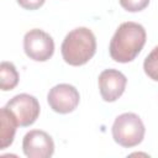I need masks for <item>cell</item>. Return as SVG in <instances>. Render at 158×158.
Wrapping results in <instances>:
<instances>
[{
    "mask_svg": "<svg viewBox=\"0 0 158 158\" xmlns=\"http://www.w3.org/2000/svg\"><path fill=\"white\" fill-rule=\"evenodd\" d=\"M146 38V30L142 25L132 21L122 22L110 41V57L118 63L132 62L142 51Z\"/></svg>",
    "mask_w": 158,
    "mask_h": 158,
    "instance_id": "obj_1",
    "label": "cell"
},
{
    "mask_svg": "<svg viewBox=\"0 0 158 158\" xmlns=\"http://www.w3.org/2000/svg\"><path fill=\"white\" fill-rule=\"evenodd\" d=\"M60 52L64 62L69 65H84L96 52L95 35L88 27L74 28L63 40Z\"/></svg>",
    "mask_w": 158,
    "mask_h": 158,
    "instance_id": "obj_2",
    "label": "cell"
},
{
    "mask_svg": "<svg viewBox=\"0 0 158 158\" xmlns=\"http://www.w3.org/2000/svg\"><path fill=\"white\" fill-rule=\"evenodd\" d=\"M111 131L116 143L125 148H131L143 141L146 128L138 115L125 112L115 118Z\"/></svg>",
    "mask_w": 158,
    "mask_h": 158,
    "instance_id": "obj_3",
    "label": "cell"
},
{
    "mask_svg": "<svg viewBox=\"0 0 158 158\" xmlns=\"http://www.w3.org/2000/svg\"><path fill=\"white\" fill-rule=\"evenodd\" d=\"M23 51L28 58L36 62H46L54 53L53 38L43 30H30L23 37Z\"/></svg>",
    "mask_w": 158,
    "mask_h": 158,
    "instance_id": "obj_4",
    "label": "cell"
},
{
    "mask_svg": "<svg viewBox=\"0 0 158 158\" xmlns=\"http://www.w3.org/2000/svg\"><path fill=\"white\" fill-rule=\"evenodd\" d=\"M6 107L15 115L19 126L27 127L36 122L40 116V102L30 94H19L10 99Z\"/></svg>",
    "mask_w": 158,
    "mask_h": 158,
    "instance_id": "obj_5",
    "label": "cell"
},
{
    "mask_svg": "<svg viewBox=\"0 0 158 158\" xmlns=\"http://www.w3.org/2000/svg\"><path fill=\"white\" fill-rule=\"evenodd\" d=\"M80 95L75 86L70 84H58L49 89L47 101L49 107L58 114H69L79 105Z\"/></svg>",
    "mask_w": 158,
    "mask_h": 158,
    "instance_id": "obj_6",
    "label": "cell"
},
{
    "mask_svg": "<svg viewBox=\"0 0 158 158\" xmlns=\"http://www.w3.org/2000/svg\"><path fill=\"white\" fill-rule=\"evenodd\" d=\"M22 151L28 158H49L54 152V142L47 132L32 130L22 139Z\"/></svg>",
    "mask_w": 158,
    "mask_h": 158,
    "instance_id": "obj_7",
    "label": "cell"
},
{
    "mask_svg": "<svg viewBox=\"0 0 158 158\" xmlns=\"http://www.w3.org/2000/svg\"><path fill=\"white\" fill-rule=\"evenodd\" d=\"M98 84L102 100L114 102L123 94L127 84V78L120 70L105 69L100 73Z\"/></svg>",
    "mask_w": 158,
    "mask_h": 158,
    "instance_id": "obj_8",
    "label": "cell"
},
{
    "mask_svg": "<svg viewBox=\"0 0 158 158\" xmlns=\"http://www.w3.org/2000/svg\"><path fill=\"white\" fill-rule=\"evenodd\" d=\"M0 122H1V128H0L1 143H0V147H1V149H5L12 144L16 127L19 126V122H17L15 115L6 106L0 109Z\"/></svg>",
    "mask_w": 158,
    "mask_h": 158,
    "instance_id": "obj_9",
    "label": "cell"
},
{
    "mask_svg": "<svg viewBox=\"0 0 158 158\" xmlns=\"http://www.w3.org/2000/svg\"><path fill=\"white\" fill-rule=\"evenodd\" d=\"M19 84V73L11 62H1L0 64V88L4 91L12 90Z\"/></svg>",
    "mask_w": 158,
    "mask_h": 158,
    "instance_id": "obj_10",
    "label": "cell"
},
{
    "mask_svg": "<svg viewBox=\"0 0 158 158\" xmlns=\"http://www.w3.org/2000/svg\"><path fill=\"white\" fill-rule=\"evenodd\" d=\"M144 73L154 81H158V46L154 47L143 62Z\"/></svg>",
    "mask_w": 158,
    "mask_h": 158,
    "instance_id": "obj_11",
    "label": "cell"
},
{
    "mask_svg": "<svg viewBox=\"0 0 158 158\" xmlns=\"http://www.w3.org/2000/svg\"><path fill=\"white\" fill-rule=\"evenodd\" d=\"M118 1H120V5L126 11H130V12L142 11L149 4V0H118Z\"/></svg>",
    "mask_w": 158,
    "mask_h": 158,
    "instance_id": "obj_12",
    "label": "cell"
},
{
    "mask_svg": "<svg viewBox=\"0 0 158 158\" xmlns=\"http://www.w3.org/2000/svg\"><path fill=\"white\" fill-rule=\"evenodd\" d=\"M16 1L21 7L26 10H37L44 4V0H16Z\"/></svg>",
    "mask_w": 158,
    "mask_h": 158,
    "instance_id": "obj_13",
    "label": "cell"
}]
</instances>
